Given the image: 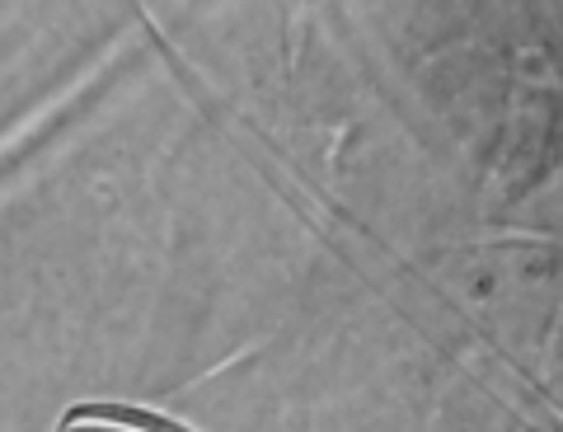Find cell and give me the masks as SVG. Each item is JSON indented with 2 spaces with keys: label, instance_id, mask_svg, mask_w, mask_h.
<instances>
[{
  "label": "cell",
  "instance_id": "1",
  "mask_svg": "<svg viewBox=\"0 0 563 432\" xmlns=\"http://www.w3.org/2000/svg\"><path fill=\"white\" fill-rule=\"evenodd\" d=\"M70 419H118V423H136L146 432H188L184 423H169L161 413H141V409H113V405H90V409H76Z\"/></svg>",
  "mask_w": 563,
  "mask_h": 432
}]
</instances>
